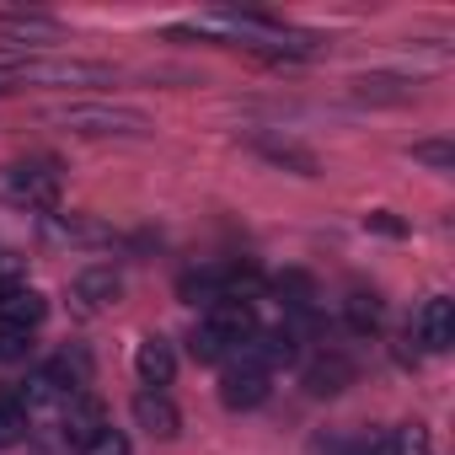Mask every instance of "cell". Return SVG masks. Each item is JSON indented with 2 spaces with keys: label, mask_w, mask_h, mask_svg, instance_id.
<instances>
[{
  "label": "cell",
  "mask_w": 455,
  "mask_h": 455,
  "mask_svg": "<svg viewBox=\"0 0 455 455\" xmlns=\"http://www.w3.org/2000/svg\"><path fill=\"white\" fill-rule=\"evenodd\" d=\"M38 124H60L70 134H150V118L124 102H54L38 108Z\"/></svg>",
  "instance_id": "1"
},
{
  "label": "cell",
  "mask_w": 455,
  "mask_h": 455,
  "mask_svg": "<svg viewBox=\"0 0 455 455\" xmlns=\"http://www.w3.org/2000/svg\"><path fill=\"white\" fill-rule=\"evenodd\" d=\"M225 359H236V370L268 375V370H279V364H295V338H290V332H252L247 343H236Z\"/></svg>",
  "instance_id": "2"
},
{
  "label": "cell",
  "mask_w": 455,
  "mask_h": 455,
  "mask_svg": "<svg viewBox=\"0 0 455 455\" xmlns=\"http://www.w3.org/2000/svg\"><path fill=\"white\" fill-rule=\"evenodd\" d=\"M6 193H12L17 204H28V209H54V198H60V172H54L49 161L12 166V172H6Z\"/></svg>",
  "instance_id": "3"
},
{
  "label": "cell",
  "mask_w": 455,
  "mask_h": 455,
  "mask_svg": "<svg viewBox=\"0 0 455 455\" xmlns=\"http://www.w3.org/2000/svg\"><path fill=\"white\" fill-rule=\"evenodd\" d=\"M204 327H209L225 348H236V343H247V338L258 332V316H252V306H247V300H236V295H231V300H214V306H209Z\"/></svg>",
  "instance_id": "4"
},
{
  "label": "cell",
  "mask_w": 455,
  "mask_h": 455,
  "mask_svg": "<svg viewBox=\"0 0 455 455\" xmlns=\"http://www.w3.org/2000/svg\"><path fill=\"white\" fill-rule=\"evenodd\" d=\"M412 332H418V343H423L428 354H444V348L455 343V306H450L444 295L423 300L418 316H412Z\"/></svg>",
  "instance_id": "5"
},
{
  "label": "cell",
  "mask_w": 455,
  "mask_h": 455,
  "mask_svg": "<svg viewBox=\"0 0 455 455\" xmlns=\"http://www.w3.org/2000/svg\"><path fill=\"white\" fill-rule=\"evenodd\" d=\"M44 316H49L44 290H33V284H6V290H0V327H22V332H33Z\"/></svg>",
  "instance_id": "6"
},
{
  "label": "cell",
  "mask_w": 455,
  "mask_h": 455,
  "mask_svg": "<svg viewBox=\"0 0 455 455\" xmlns=\"http://www.w3.org/2000/svg\"><path fill=\"white\" fill-rule=\"evenodd\" d=\"M220 402L231 407V412H252V407H263L268 402V375H258V370H225V380H220Z\"/></svg>",
  "instance_id": "7"
},
{
  "label": "cell",
  "mask_w": 455,
  "mask_h": 455,
  "mask_svg": "<svg viewBox=\"0 0 455 455\" xmlns=\"http://www.w3.org/2000/svg\"><path fill=\"white\" fill-rule=\"evenodd\" d=\"M177 295L188 300V306H214V300H231V268H188L182 279H177Z\"/></svg>",
  "instance_id": "8"
},
{
  "label": "cell",
  "mask_w": 455,
  "mask_h": 455,
  "mask_svg": "<svg viewBox=\"0 0 455 455\" xmlns=\"http://www.w3.org/2000/svg\"><path fill=\"white\" fill-rule=\"evenodd\" d=\"M134 370H140V380L145 386H172V375H177V354H172V343L166 338H145L140 343V354H134Z\"/></svg>",
  "instance_id": "9"
},
{
  "label": "cell",
  "mask_w": 455,
  "mask_h": 455,
  "mask_svg": "<svg viewBox=\"0 0 455 455\" xmlns=\"http://www.w3.org/2000/svg\"><path fill=\"white\" fill-rule=\"evenodd\" d=\"M134 423H140L145 434H156V439H172V434L182 428L177 407H172L161 391H140V396H134Z\"/></svg>",
  "instance_id": "10"
},
{
  "label": "cell",
  "mask_w": 455,
  "mask_h": 455,
  "mask_svg": "<svg viewBox=\"0 0 455 455\" xmlns=\"http://www.w3.org/2000/svg\"><path fill=\"white\" fill-rule=\"evenodd\" d=\"M348 380H354V364H348L343 354H327V359H316V364L306 370V386H311V396H338Z\"/></svg>",
  "instance_id": "11"
},
{
  "label": "cell",
  "mask_w": 455,
  "mask_h": 455,
  "mask_svg": "<svg viewBox=\"0 0 455 455\" xmlns=\"http://www.w3.org/2000/svg\"><path fill=\"white\" fill-rule=\"evenodd\" d=\"M76 295H81L86 306H113V300L124 295V279H118L113 268H92V274L76 279Z\"/></svg>",
  "instance_id": "12"
},
{
  "label": "cell",
  "mask_w": 455,
  "mask_h": 455,
  "mask_svg": "<svg viewBox=\"0 0 455 455\" xmlns=\"http://www.w3.org/2000/svg\"><path fill=\"white\" fill-rule=\"evenodd\" d=\"M97 428H102V412H97V402H86V396H70V407H65V434H70L76 444H86Z\"/></svg>",
  "instance_id": "13"
},
{
  "label": "cell",
  "mask_w": 455,
  "mask_h": 455,
  "mask_svg": "<svg viewBox=\"0 0 455 455\" xmlns=\"http://www.w3.org/2000/svg\"><path fill=\"white\" fill-rule=\"evenodd\" d=\"M22 434H28V407H22L12 391H0V450L17 444Z\"/></svg>",
  "instance_id": "14"
},
{
  "label": "cell",
  "mask_w": 455,
  "mask_h": 455,
  "mask_svg": "<svg viewBox=\"0 0 455 455\" xmlns=\"http://www.w3.org/2000/svg\"><path fill=\"white\" fill-rule=\"evenodd\" d=\"M33 354V332L22 327H0V364H22Z\"/></svg>",
  "instance_id": "15"
},
{
  "label": "cell",
  "mask_w": 455,
  "mask_h": 455,
  "mask_svg": "<svg viewBox=\"0 0 455 455\" xmlns=\"http://www.w3.org/2000/svg\"><path fill=\"white\" fill-rule=\"evenodd\" d=\"M81 455H129V439H124L113 423H102V428L81 444Z\"/></svg>",
  "instance_id": "16"
},
{
  "label": "cell",
  "mask_w": 455,
  "mask_h": 455,
  "mask_svg": "<svg viewBox=\"0 0 455 455\" xmlns=\"http://www.w3.org/2000/svg\"><path fill=\"white\" fill-rule=\"evenodd\" d=\"M188 348H193V359H198V364H220L225 354H231V348H225V343H220V338H214L204 322H198V332L188 338Z\"/></svg>",
  "instance_id": "17"
},
{
  "label": "cell",
  "mask_w": 455,
  "mask_h": 455,
  "mask_svg": "<svg viewBox=\"0 0 455 455\" xmlns=\"http://www.w3.org/2000/svg\"><path fill=\"white\" fill-rule=\"evenodd\" d=\"M348 327H354V332L380 327V300H375V295H354V300H348Z\"/></svg>",
  "instance_id": "18"
},
{
  "label": "cell",
  "mask_w": 455,
  "mask_h": 455,
  "mask_svg": "<svg viewBox=\"0 0 455 455\" xmlns=\"http://www.w3.org/2000/svg\"><path fill=\"white\" fill-rule=\"evenodd\" d=\"M391 455H428V428H423V423H407V428H396V439H391Z\"/></svg>",
  "instance_id": "19"
},
{
  "label": "cell",
  "mask_w": 455,
  "mask_h": 455,
  "mask_svg": "<svg viewBox=\"0 0 455 455\" xmlns=\"http://www.w3.org/2000/svg\"><path fill=\"white\" fill-rule=\"evenodd\" d=\"M279 295H290V306H311V279L306 274H279Z\"/></svg>",
  "instance_id": "20"
},
{
  "label": "cell",
  "mask_w": 455,
  "mask_h": 455,
  "mask_svg": "<svg viewBox=\"0 0 455 455\" xmlns=\"http://www.w3.org/2000/svg\"><path fill=\"white\" fill-rule=\"evenodd\" d=\"M412 161H423V166H450V161H455V150L428 140V145H412Z\"/></svg>",
  "instance_id": "21"
},
{
  "label": "cell",
  "mask_w": 455,
  "mask_h": 455,
  "mask_svg": "<svg viewBox=\"0 0 455 455\" xmlns=\"http://www.w3.org/2000/svg\"><path fill=\"white\" fill-rule=\"evenodd\" d=\"M370 225H375V231H386V236H402V225L391 214H370Z\"/></svg>",
  "instance_id": "22"
},
{
  "label": "cell",
  "mask_w": 455,
  "mask_h": 455,
  "mask_svg": "<svg viewBox=\"0 0 455 455\" xmlns=\"http://www.w3.org/2000/svg\"><path fill=\"white\" fill-rule=\"evenodd\" d=\"M0 92H6V81H0Z\"/></svg>",
  "instance_id": "23"
}]
</instances>
